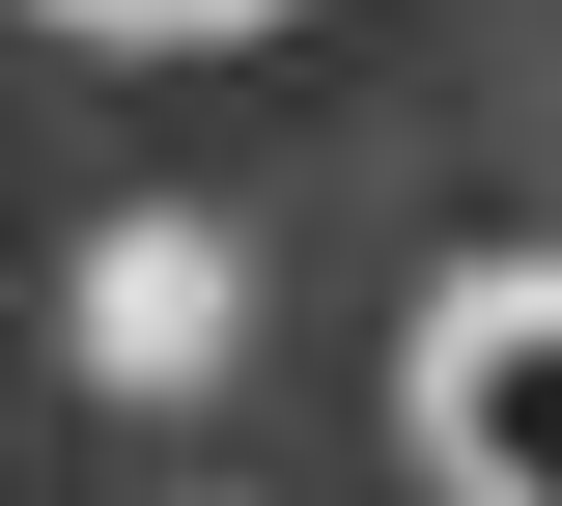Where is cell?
<instances>
[{"instance_id":"obj_1","label":"cell","mask_w":562,"mask_h":506,"mask_svg":"<svg viewBox=\"0 0 562 506\" xmlns=\"http://www.w3.org/2000/svg\"><path fill=\"white\" fill-rule=\"evenodd\" d=\"M422 450L479 506H562V310H450V366H422Z\"/></svg>"},{"instance_id":"obj_2","label":"cell","mask_w":562,"mask_h":506,"mask_svg":"<svg viewBox=\"0 0 562 506\" xmlns=\"http://www.w3.org/2000/svg\"><path fill=\"white\" fill-rule=\"evenodd\" d=\"M85 29H281V0H85Z\"/></svg>"}]
</instances>
